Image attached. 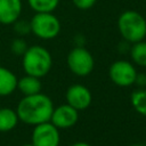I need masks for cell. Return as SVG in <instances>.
Instances as JSON below:
<instances>
[{
	"label": "cell",
	"instance_id": "6da1fadb",
	"mask_svg": "<svg viewBox=\"0 0 146 146\" xmlns=\"http://www.w3.org/2000/svg\"><path fill=\"white\" fill-rule=\"evenodd\" d=\"M52 111V100L42 92L24 96L16 107L19 121L29 125H36L50 121Z\"/></svg>",
	"mask_w": 146,
	"mask_h": 146
},
{
	"label": "cell",
	"instance_id": "7a4b0ae2",
	"mask_svg": "<svg viewBox=\"0 0 146 146\" xmlns=\"http://www.w3.org/2000/svg\"><path fill=\"white\" fill-rule=\"evenodd\" d=\"M22 57L23 70L29 75L43 78L52 67V57L50 52L39 44L29 47Z\"/></svg>",
	"mask_w": 146,
	"mask_h": 146
},
{
	"label": "cell",
	"instance_id": "3957f363",
	"mask_svg": "<svg viewBox=\"0 0 146 146\" xmlns=\"http://www.w3.org/2000/svg\"><path fill=\"white\" fill-rule=\"evenodd\" d=\"M117 29L124 41L135 43L146 36V19L136 10H125L119 16Z\"/></svg>",
	"mask_w": 146,
	"mask_h": 146
},
{
	"label": "cell",
	"instance_id": "277c9868",
	"mask_svg": "<svg viewBox=\"0 0 146 146\" xmlns=\"http://www.w3.org/2000/svg\"><path fill=\"white\" fill-rule=\"evenodd\" d=\"M30 24L31 32L42 40L54 39L60 32V22L52 13H35Z\"/></svg>",
	"mask_w": 146,
	"mask_h": 146
},
{
	"label": "cell",
	"instance_id": "5b68a950",
	"mask_svg": "<svg viewBox=\"0 0 146 146\" xmlns=\"http://www.w3.org/2000/svg\"><path fill=\"white\" fill-rule=\"evenodd\" d=\"M66 63L68 70L76 76H87L95 67L94 56L82 46H75L68 52Z\"/></svg>",
	"mask_w": 146,
	"mask_h": 146
},
{
	"label": "cell",
	"instance_id": "8992f818",
	"mask_svg": "<svg viewBox=\"0 0 146 146\" xmlns=\"http://www.w3.org/2000/svg\"><path fill=\"white\" fill-rule=\"evenodd\" d=\"M137 75L136 67L132 63L119 59L111 64L108 68V76L111 81L119 87H130L135 83Z\"/></svg>",
	"mask_w": 146,
	"mask_h": 146
},
{
	"label": "cell",
	"instance_id": "52a82bcc",
	"mask_svg": "<svg viewBox=\"0 0 146 146\" xmlns=\"http://www.w3.org/2000/svg\"><path fill=\"white\" fill-rule=\"evenodd\" d=\"M31 143L34 146H59V129L56 128L50 121L36 124L32 131Z\"/></svg>",
	"mask_w": 146,
	"mask_h": 146
},
{
	"label": "cell",
	"instance_id": "ba28073f",
	"mask_svg": "<svg viewBox=\"0 0 146 146\" xmlns=\"http://www.w3.org/2000/svg\"><path fill=\"white\" fill-rule=\"evenodd\" d=\"M79 120V111L72 107L71 105L63 104L60 106L54 107V111L50 116V122L60 129H68L72 128Z\"/></svg>",
	"mask_w": 146,
	"mask_h": 146
},
{
	"label": "cell",
	"instance_id": "9c48e42d",
	"mask_svg": "<svg viewBox=\"0 0 146 146\" xmlns=\"http://www.w3.org/2000/svg\"><path fill=\"white\" fill-rule=\"evenodd\" d=\"M66 103L78 111L87 110L92 100L90 90L83 84H72L65 94Z\"/></svg>",
	"mask_w": 146,
	"mask_h": 146
},
{
	"label": "cell",
	"instance_id": "30bf717a",
	"mask_svg": "<svg viewBox=\"0 0 146 146\" xmlns=\"http://www.w3.org/2000/svg\"><path fill=\"white\" fill-rule=\"evenodd\" d=\"M22 0H0V24L11 25L22 14Z\"/></svg>",
	"mask_w": 146,
	"mask_h": 146
},
{
	"label": "cell",
	"instance_id": "8fae6325",
	"mask_svg": "<svg viewBox=\"0 0 146 146\" xmlns=\"http://www.w3.org/2000/svg\"><path fill=\"white\" fill-rule=\"evenodd\" d=\"M17 76L7 67L0 66V97L11 95L17 89Z\"/></svg>",
	"mask_w": 146,
	"mask_h": 146
},
{
	"label": "cell",
	"instance_id": "7c38bea8",
	"mask_svg": "<svg viewBox=\"0 0 146 146\" xmlns=\"http://www.w3.org/2000/svg\"><path fill=\"white\" fill-rule=\"evenodd\" d=\"M17 89L24 96H30L41 92L42 83L40 81V78L26 74L25 76L17 80Z\"/></svg>",
	"mask_w": 146,
	"mask_h": 146
},
{
	"label": "cell",
	"instance_id": "4fadbf2b",
	"mask_svg": "<svg viewBox=\"0 0 146 146\" xmlns=\"http://www.w3.org/2000/svg\"><path fill=\"white\" fill-rule=\"evenodd\" d=\"M19 119L15 110L10 107L0 108V132H8L16 128Z\"/></svg>",
	"mask_w": 146,
	"mask_h": 146
},
{
	"label": "cell",
	"instance_id": "5bb4252c",
	"mask_svg": "<svg viewBox=\"0 0 146 146\" xmlns=\"http://www.w3.org/2000/svg\"><path fill=\"white\" fill-rule=\"evenodd\" d=\"M130 47V57L132 62L141 67H146V41L141 40L135 43H131Z\"/></svg>",
	"mask_w": 146,
	"mask_h": 146
},
{
	"label": "cell",
	"instance_id": "9a60e30c",
	"mask_svg": "<svg viewBox=\"0 0 146 146\" xmlns=\"http://www.w3.org/2000/svg\"><path fill=\"white\" fill-rule=\"evenodd\" d=\"M29 7L35 13H52L59 5V0H27Z\"/></svg>",
	"mask_w": 146,
	"mask_h": 146
},
{
	"label": "cell",
	"instance_id": "2e32d148",
	"mask_svg": "<svg viewBox=\"0 0 146 146\" xmlns=\"http://www.w3.org/2000/svg\"><path fill=\"white\" fill-rule=\"evenodd\" d=\"M130 102H131L133 110L137 113L146 116V89L141 88V89L133 91L131 94Z\"/></svg>",
	"mask_w": 146,
	"mask_h": 146
},
{
	"label": "cell",
	"instance_id": "e0dca14e",
	"mask_svg": "<svg viewBox=\"0 0 146 146\" xmlns=\"http://www.w3.org/2000/svg\"><path fill=\"white\" fill-rule=\"evenodd\" d=\"M13 29L15 31L16 34H18L19 36H23V35H26L31 32V24H30V21H26V19H17L15 21L13 24Z\"/></svg>",
	"mask_w": 146,
	"mask_h": 146
},
{
	"label": "cell",
	"instance_id": "ac0fdd59",
	"mask_svg": "<svg viewBox=\"0 0 146 146\" xmlns=\"http://www.w3.org/2000/svg\"><path fill=\"white\" fill-rule=\"evenodd\" d=\"M27 48V43L23 38H16L10 42V50L17 56H23Z\"/></svg>",
	"mask_w": 146,
	"mask_h": 146
},
{
	"label": "cell",
	"instance_id": "d6986e66",
	"mask_svg": "<svg viewBox=\"0 0 146 146\" xmlns=\"http://www.w3.org/2000/svg\"><path fill=\"white\" fill-rule=\"evenodd\" d=\"M97 0H72L73 5L78 8V9H81V10H87V9H90L91 7L95 6Z\"/></svg>",
	"mask_w": 146,
	"mask_h": 146
},
{
	"label": "cell",
	"instance_id": "ffe728a7",
	"mask_svg": "<svg viewBox=\"0 0 146 146\" xmlns=\"http://www.w3.org/2000/svg\"><path fill=\"white\" fill-rule=\"evenodd\" d=\"M135 83H136L137 86L141 87V88L146 87V74H144V73L138 74V73H137L136 79H135Z\"/></svg>",
	"mask_w": 146,
	"mask_h": 146
},
{
	"label": "cell",
	"instance_id": "44dd1931",
	"mask_svg": "<svg viewBox=\"0 0 146 146\" xmlns=\"http://www.w3.org/2000/svg\"><path fill=\"white\" fill-rule=\"evenodd\" d=\"M71 146H91V145L88 144V143H86V141H76V143L72 144Z\"/></svg>",
	"mask_w": 146,
	"mask_h": 146
},
{
	"label": "cell",
	"instance_id": "7402d4cb",
	"mask_svg": "<svg viewBox=\"0 0 146 146\" xmlns=\"http://www.w3.org/2000/svg\"><path fill=\"white\" fill-rule=\"evenodd\" d=\"M22 146H34L32 143H27V144H24V145H22Z\"/></svg>",
	"mask_w": 146,
	"mask_h": 146
},
{
	"label": "cell",
	"instance_id": "603a6c76",
	"mask_svg": "<svg viewBox=\"0 0 146 146\" xmlns=\"http://www.w3.org/2000/svg\"><path fill=\"white\" fill-rule=\"evenodd\" d=\"M130 146H140V145H138V144H133V145H130Z\"/></svg>",
	"mask_w": 146,
	"mask_h": 146
},
{
	"label": "cell",
	"instance_id": "cb8c5ba5",
	"mask_svg": "<svg viewBox=\"0 0 146 146\" xmlns=\"http://www.w3.org/2000/svg\"><path fill=\"white\" fill-rule=\"evenodd\" d=\"M145 146H146V145H145Z\"/></svg>",
	"mask_w": 146,
	"mask_h": 146
}]
</instances>
